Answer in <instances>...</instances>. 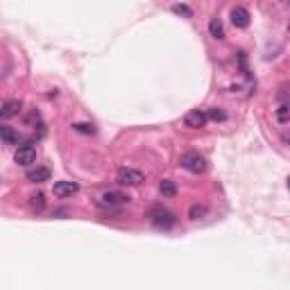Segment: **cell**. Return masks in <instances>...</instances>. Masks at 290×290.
<instances>
[{
    "instance_id": "1",
    "label": "cell",
    "mask_w": 290,
    "mask_h": 290,
    "mask_svg": "<svg viewBox=\"0 0 290 290\" xmlns=\"http://www.w3.org/2000/svg\"><path fill=\"white\" fill-rule=\"evenodd\" d=\"M129 197L125 195V193H118V190H107V193H102L98 200H95V204L100 209H109V211H113V209L123 207V204H127Z\"/></svg>"
},
{
    "instance_id": "2",
    "label": "cell",
    "mask_w": 290,
    "mask_h": 290,
    "mask_svg": "<svg viewBox=\"0 0 290 290\" xmlns=\"http://www.w3.org/2000/svg\"><path fill=\"white\" fill-rule=\"evenodd\" d=\"M147 218H150V222L154 224L156 229H163V231H168V229L175 227V222H177L175 213H170L168 209H152Z\"/></svg>"
},
{
    "instance_id": "3",
    "label": "cell",
    "mask_w": 290,
    "mask_h": 290,
    "mask_svg": "<svg viewBox=\"0 0 290 290\" xmlns=\"http://www.w3.org/2000/svg\"><path fill=\"white\" fill-rule=\"evenodd\" d=\"M179 163H181V168H186L188 173H195V175L207 170V159L202 154H197V152H186V154H181Z\"/></svg>"
},
{
    "instance_id": "4",
    "label": "cell",
    "mask_w": 290,
    "mask_h": 290,
    "mask_svg": "<svg viewBox=\"0 0 290 290\" xmlns=\"http://www.w3.org/2000/svg\"><path fill=\"white\" fill-rule=\"evenodd\" d=\"M116 179H118V184H123V186H141L145 181V175L141 170H136V168L123 166V168H118Z\"/></svg>"
},
{
    "instance_id": "5",
    "label": "cell",
    "mask_w": 290,
    "mask_h": 290,
    "mask_svg": "<svg viewBox=\"0 0 290 290\" xmlns=\"http://www.w3.org/2000/svg\"><path fill=\"white\" fill-rule=\"evenodd\" d=\"M209 123V113L207 111H200V109H195V111H188L184 118V125L190 129H202L204 125Z\"/></svg>"
},
{
    "instance_id": "6",
    "label": "cell",
    "mask_w": 290,
    "mask_h": 290,
    "mask_svg": "<svg viewBox=\"0 0 290 290\" xmlns=\"http://www.w3.org/2000/svg\"><path fill=\"white\" fill-rule=\"evenodd\" d=\"M14 159H16L18 166H32L36 161V150L32 145H21L16 150V154H14Z\"/></svg>"
},
{
    "instance_id": "7",
    "label": "cell",
    "mask_w": 290,
    "mask_h": 290,
    "mask_svg": "<svg viewBox=\"0 0 290 290\" xmlns=\"http://www.w3.org/2000/svg\"><path fill=\"white\" fill-rule=\"evenodd\" d=\"M79 190V184H75V181H55V186H52V193H55V197H72L75 193Z\"/></svg>"
},
{
    "instance_id": "8",
    "label": "cell",
    "mask_w": 290,
    "mask_h": 290,
    "mask_svg": "<svg viewBox=\"0 0 290 290\" xmlns=\"http://www.w3.org/2000/svg\"><path fill=\"white\" fill-rule=\"evenodd\" d=\"M231 23H234V28H247L250 25V11L245 7H234L231 9Z\"/></svg>"
},
{
    "instance_id": "9",
    "label": "cell",
    "mask_w": 290,
    "mask_h": 290,
    "mask_svg": "<svg viewBox=\"0 0 290 290\" xmlns=\"http://www.w3.org/2000/svg\"><path fill=\"white\" fill-rule=\"evenodd\" d=\"M25 179L32 181V184H41V181H48V179H50V170L43 166H36V168H32V170H28Z\"/></svg>"
},
{
    "instance_id": "10",
    "label": "cell",
    "mask_w": 290,
    "mask_h": 290,
    "mask_svg": "<svg viewBox=\"0 0 290 290\" xmlns=\"http://www.w3.org/2000/svg\"><path fill=\"white\" fill-rule=\"evenodd\" d=\"M21 100H7L5 105H2V109H0V118L2 120H9V118L18 116L21 113Z\"/></svg>"
},
{
    "instance_id": "11",
    "label": "cell",
    "mask_w": 290,
    "mask_h": 290,
    "mask_svg": "<svg viewBox=\"0 0 290 290\" xmlns=\"http://www.w3.org/2000/svg\"><path fill=\"white\" fill-rule=\"evenodd\" d=\"M209 32H211V36H213V39L222 41V39H224V28H222V21H220V18H211V21H209Z\"/></svg>"
},
{
    "instance_id": "12",
    "label": "cell",
    "mask_w": 290,
    "mask_h": 290,
    "mask_svg": "<svg viewBox=\"0 0 290 290\" xmlns=\"http://www.w3.org/2000/svg\"><path fill=\"white\" fill-rule=\"evenodd\" d=\"M0 136H2L5 145H14V143H18V134L9 127V125H2V127H0Z\"/></svg>"
},
{
    "instance_id": "13",
    "label": "cell",
    "mask_w": 290,
    "mask_h": 290,
    "mask_svg": "<svg viewBox=\"0 0 290 290\" xmlns=\"http://www.w3.org/2000/svg\"><path fill=\"white\" fill-rule=\"evenodd\" d=\"M159 193H161L163 197H175L177 195V186H175V181H170V179H163L161 184H159Z\"/></svg>"
},
{
    "instance_id": "14",
    "label": "cell",
    "mask_w": 290,
    "mask_h": 290,
    "mask_svg": "<svg viewBox=\"0 0 290 290\" xmlns=\"http://www.w3.org/2000/svg\"><path fill=\"white\" fill-rule=\"evenodd\" d=\"M30 207H32V211H43L45 195L41 193V190H36V193H32V195H30Z\"/></svg>"
},
{
    "instance_id": "15",
    "label": "cell",
    "mask_w": 290,
    "mask_h": 290,
    "mask_svg": "<svg viewBox=\"0 0 290 290\" xmlns=\"http://www.w3.org/2000/svg\"><path fill=\"white\" fill-rule=\"evenodd\" d=\"M204 216H207V207H204V204H195V207H190V211H188L190 220H200V218H204Z\"/></svg>"
},
{
    "instance_id": "16",
    "label": "cell",
    "mask_w": 290,
    "mask_h": 290,
    "mask_svg": "<svg viewBox=\"0 0 290 290\" xmlns=\"http://www.w3.org/2000/svg\"><path fill=\"white\" fill-rule=\"evenodd\" d=\"M209 120H216V123H222V120H227V113H224L222 109H218V107H213V109H209Z\"/></svg>"
},
{
    "instance_id": "17",
    "label": "cell",
    "mask_w": 290,
    "mask_h": 290,
    "mask_svg": "<svg viewBox=\"0 0 290 290\" xmlns=\"http://www.w3.org/2000/svg\"><path fill=\"white\" fill-rule=\"evenodd\" d=\"M75 127V132H79V134H95V127L89 123H77V125H72Z\"/></svg>"
},
{
    "instance_id": "18",
    "label": "cell",
    "mask_w": 290,
    "mask_h": 290,
    "mask_svg": "<svg viewBox=\"0 0 290 290\" xmlns=\"http://www.w3.org/2000/svg\"><path fill=\"white\" fill-rule=\"evenodd\" d=\"M173 11H175V14H181V16H186V18L193 16V11H190L186 5H175V7H173Z\"/></svg>"
},
{
    "instance_id": "19",
    "label": "cell",
    "mask_w": 290,
    "mask_h": 290,
    "mask_svg": "<svg viewBox=\"0 0 290 290\" xmlns=\"http://www.w3.org/2000/svg\"><path fill=\"white\" fill-rule=\"evenodd\" d=\"M28 123H41V116H39L36 111H32V113L28 116Z\"/></svg>"
},
{
    "instance_id": "20",
    "label": "cell",
    "mask_w": 290,
    "mask_h": 290,
    "mask_svg": "<svg viewBox=\"0 0 290 290\" xmlns=\"http://www.w3.org/2000/svg\"><path fill=\"white\" fill-rule=\"evenodd\" d=\"M288 188H290V177H288Z\"/></svg>"
},
{
    "instance_id": "21",
    "label": "cell",
    "mask_w": 290,
    "mask_h": 290,
    "mask_svg": "<svg viewBox=\"0 0 290 290\" xmlns=\"http://www.w3.org/2000/svg\"><path fill=\"white\" fill-rule=\"evenodd\" d=\"M288 32H290V23H288Z\"/></svg>"
}]
</instances>
